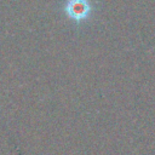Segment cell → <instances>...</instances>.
Segmentation results:
<instances>
[{"label":"cell","mask_w":155,"mask_h":155,"mask_svg":"<svg viewBox=\"0 0 155 155\" xmlns=\"http://www.w3.org/2000/svg\"><path fill=\"white\" fill-rule=\"evenodd\" d=\"M88 11V5L85 0H70L67 6V12L73 18H81Z\"/></svg>","instance_id":"obj_1"}]
</instances>
